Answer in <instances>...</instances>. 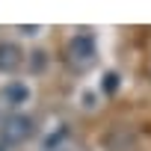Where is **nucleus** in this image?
Segmentation results:
<instances>
[{
  "label": "nucleus",
  "mask_w": 151,
  "mask_h": 151,
  "mask_svg": "<svg viewBox=\"0 0 151 151\" xmlns=\"http://www.w3.org/2000/svg\"><path fill=\"white\" fill-rule=\"evenodd\" d=\"M18 47L9 45V42H0V71H12L18 65Z\"/></svg>",
  "instance_id": "nucleus-3"
},
{
  "label": "nucleus",
  "mask_w": 151,
  "mask_h": 151,
  "mask_svg": "<svg viewBox=\"0 0 151 151\" xmlns=\"http://www.w3.org/2000/svg\"><path fill=\"white\" fill-rule=\"evenodd\" d=\"M71 56L74 59H92L95 56V42H92V36H86V33H80V36H74L71 39Z\"/></svg>",
  "instance_id": "nucleus-1"
},
{
  "label": "nucleus",
  "mask_w": 151,
  "mask_h": 151,
  "mask_svg": "<svg viewBox=\"0 0 151 151\" xmlns=\"http://www.w3.org/2000/svg\"><path fill=\"white\" fill-rule=\"evenodd\" d=\"M30 119L27 116H9V122H6V130H9V136L12 139H24L27 133H30Z\"/></svg>",
  "instance_id": "nucleus-2"
},
{
  "label": "nucleus",
  "mask_w": 151,
  "mask_h": 151,
  "mask_svg": "<svg viewBox=\"0 0 151 151\" xmlns=\"http://www.w3.org/2000/svg\"><path fill=\"white\" fill-rule=\"evenodd\" d=\"M101 89H104V92H116V89H119V74H116V71H110L107 77H104Z\"/></svg>",
  "instance_id": "nucleus-5"
},
{
  "label": "nucleus",
  "mask_w": 151,
  "mask_h": 151,
  "mask_svg": "<svg viewBox=\"0 0 151 151\" xmlns=\"http://www.w3.org/2000/svg\"><path fill=\"white\" fill-rule=\"evenodd\" d=\"M27 95H30V92H27V86H21V83H12V86L6 89V98H9L12 104H24Z\"/></svg>",
  "instance_id": "nucleus-4"
},
{
  "label": "nucleus",
  "mask_w": 151,
  "mask_h": 151,
  "mask_svg": "<svg viewBox=\"0 0 151 151\" xmlns=\"http://www.w3.org/2000/svg\"><path fill=\"white\" fill-rule=\"evenodd\" d=\"M33 56H36V59H33L30 65H33L36 71H42V68H45V53H33Z\"/></svg>",
  "instance_id": "nucleus-6"
}]
</instances>
